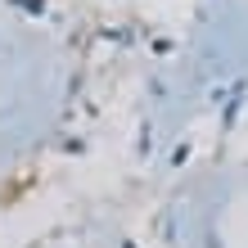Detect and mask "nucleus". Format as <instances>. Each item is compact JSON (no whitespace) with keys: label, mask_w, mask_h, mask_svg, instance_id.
Segmentation results:
<instances>
[]
</instances>
